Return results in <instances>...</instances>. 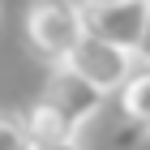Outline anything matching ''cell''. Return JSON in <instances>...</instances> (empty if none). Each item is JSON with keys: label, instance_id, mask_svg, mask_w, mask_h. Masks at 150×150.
Masks as SVG:
<instances>
[{"label": "cell", "instance_id": "4", "mask_svg": "<svg viewBox=\"0 0 150 150\" xmlns=\"http://www.w3.org/2000/svg\"><path fill=\"white\" fill-rule=\"evenodd\" d=\"M146 22H150V0H107V4L86 0V30L116 47L142 52Z\"/></svg>", "mask_w": 150, "mask_h": 150}, {"label": "cell", "instance_id": "8", "mask_svg": "<svg viewBox=\"0 0 150 150\" xmlns=\"http://www.w3.org/2000/svg\"><path fill=\"white\" fill-rule=\"evenodd\" d=\"M142 64H150V22H146V39H142V52H137Z\"/></svg>", "mask_w": 150, "mask_h": 150}, {"label": "cell", "instance_id": "3", "mask_svg": "<svg viewBox=\"0 0 150 150\" xmlns=\"http://www.w3.org/2000/svg\"><path fill=\"white\" fill-rule=\"evenodd\" d=\"M69 69H77L81 77L94 81L99 90H120V86L137 73V52L116 47V43H107V39H99V35L86 30V39L73 47V56H69Z\"/></svg>", "mask_w": 150, "mask_h": 150}, {"label": "cell", "instance_id": "7", "mask_svg": "<svg viewBox=\"0 0 150 150\" xmlns=\"http://www.w3.org/2000/svg\"><path fill=\"white\" fill-rule=\"evenodd\" d=\"M30 150H81L77 142H35Z\"/></svg>", "mask_w": 150, "mask_h": 150}, {"label": "cell", "instance_id": "1", "mask_svg": "<svg viewBox=\"0 0 150 150\" xmlns=\"http://www.w3.org/2000/svg\"><path fill=\"white\" fill-rule=\"evenodd\" d=\"M103 99H107V90H99L94 81H86L69 64H56L47 86H43V94L22 116H26V129H30L35 142H73L77 129L90 116H99Z\"/></svg>", "mask_w": 150, "mask_h": 150}, {"label": "cell", "instance_id": "5", "mask_svg": "<svg viewBox=\"0 0 150 150\" xmlns=\"http://www.w3.org/2000/svg\"><path fill=\"white\" fill-rule=\"evenodd\" d=\"M120 116L129 129H150V64L120 86Z\"/></svg>", "mask_w": 150, "mask_h": 150}, {"label": "cell", "instance_id": "9", "mask_svg": "<svg viewBox=\"0 0 150 150\" xmlns=\"http://www.w3.org/2000/svg\"><path fill=\"white\" fill-rule=\"evenodd\" d=\"M94 4H107V0H94Z\"/></svg>", "mask_w": 150, "mask_h": 150}, {"label": "cell", "instance_id": "2", "mask_svg": "<svg viewBox=\"0 0 150 150\" xmlns=\"http://www.w3.org/2000/svg\"><path fill=\"white\" fill-rule=\"evenodd\" d=\"M22 35L43 64H69L73 47L86 39V0H30Z\"/></svg>", "mask_w": 150, "mask_h": 150}, {"label": "cell", "instance_id": "6", "mask_svg": "<svg viewBox=\"0 0 150 150\" xmlns=\"http://www.w3.org/2000/svg\"><path fill=\"white\" fill-rule=\"evenodd\" d=\"M35 137L26 129V116H9L0 112V150H30Z\"/></svg>", "mask_w": 150, "mask_h": 150}]
</instances>
